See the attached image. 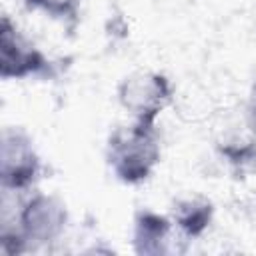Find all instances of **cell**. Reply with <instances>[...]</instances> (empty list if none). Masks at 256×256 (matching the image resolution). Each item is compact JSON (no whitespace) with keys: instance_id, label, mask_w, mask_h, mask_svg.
<instances>
[{"instance_id":"obj_7","label":"cell","mask_w":256,"mask_h":256,"mask_svg":"<svg viewBox=\"0 0 256 256\" xmlns=\"http://www.w3.org/2000/svg\"><path fill=\"white\" fill-rule=\"evenodd\" d=\"M214 214H216L214 202L202 194L178 198L170 210L174 228L186 242L202 238L208 232V228L212 226Z\"/></svg>"},{"instance_id":"obj_5","label":"cell","mask_w":256,"mask_h":256,"mask_svg":"<svg viewBox=\"0 0 256 256\" xmlns=\"http://www.w3.org/2000/svg\"><path fill=\"white\" fill-rule=\"evenodd\" d=\"M116 98L132 120L156 124L158 116L174 100V86L166 74L136 70L120 80Z\"/></svg>"},{"instance_id":"obj_8","label":"cell","mask_w":256,"mask_h":256,"mask_svg":"<svg viewBox=\"0 0 256 256\" xmlns=\"http://www.w3.org/2000/svg\"><path fill=\"white\" fill-rule=\"evenodd\" d=\"M22 2L28 12H40L50 20L64 24L70 32H74L80 22L84 0H22Z\"/></svg>"},{"instance_id":"obj_10","label":"cell","mask_w":256,"mask_h":256,"mask_svg":"<svg viewBox=\"0 0 256 256\" xmlns=\"http://www.w3.org/2000/svg\"><path fill=\"white\" fill-rule=\"evenodd\" d=\"M244 124H246V130L256 136V82L252 84L246 106H244Z\"/></svg>"},{"instance_id":"obj_9","label":"cell","mask_w":256,"mask_h":256,"mask_svg":"<svg viewBox=\"0 0 256 256\" xmlns=\"http://www.w3.org/2000/svg\"><path fill=\"white\" fill-rule=\"evenodd\" d=\"M218 150L222 158L236 168L256 164V136L252 132H248V136L234 134L230 138H224L218 144Z\"/></svg>"},{"instance_id":"obj_3","label":"cell","mask_w":256,"mask_h":256,"mask_svg":"<svg viewBox=\"0 0 256 256\" xmlns=\"http://www.w3.org/2000/svg\"><path fill=\"white\" fill-rule=\"evenodd\" d=\"M56 64L18 28V24L4 14L0 24V78L10 80H30L56 78Z\"/></svg>"},{"instance_id":"obj_6","label":"cell","mask_w":256,"mask_h":256,"mask_svg":"<svg viewBox=\"0 0 256 256\" xmlns=\"http://www.w3.org/2000/svg\"><path fill=\"white\" fill-rule=\"evenodd\" d=\"M176 236L170 216L158 214L150 208H140L132 222V248L138 256H166L176 248ZM182 238V236H180ZM186 242V240H184Z\"/></svg>"},{"instance_id":"obj_1","label":"cell","mask_w":256,"mask_h":256,"mask_svg":"<svg viewBox=\"0 0 256 256\" xmlns=\"http://www.w3.org/2000/svg\"><path fill=\"white\" fill-rule=\"evenodd\" d=\"M8 192V190H6ZM10 202L2 196L0 218V252L4 256H22L56 244L70 222L66 202L48 192H32L18 200V192H10Z\"/></svg>"},{"instance_id":"obj_4","label":"cell","mask_w":256,"mask_h":256,"mask_svg":"<svg viewBox=\"0 0 256 256\" xmlns=\"http://www.w3.org/2000/svg\"><path fill=\"white\" fill-rule=\"evenodd\" d=\"M42 176V158L32 136L20 126H4L0 132V186L24 194Z\"/></svg>"},{"instance_id":"obj_2","label":"cell","mask_w":256,"mask_h":256,"mask_svg":"<svg viewBox=\"0 0 256 256\" xmlns=\"http://www.w3.org/2000/svg\"><path fill=\"white\" fill-rule=\"evenodd\" d=\"M162 158L160 132L156 124L132 120L116 126L106 142V162L114 178L126 186L150 180Z\"/></svg>"}]
</instances>
